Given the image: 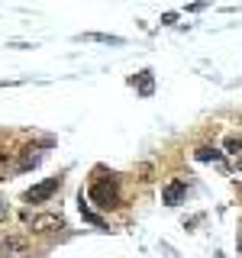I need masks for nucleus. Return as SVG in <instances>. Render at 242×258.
I'll use <instances>...</instances> for the list:
<instances>
[{
  "instance_id": "9",
  "label": "nucleus",
  "mask_w": 242,
  "mask_h": 258,
  "mask_svg": "<svg viewBox=\"0 0 242 258\" xmlns=\"http://www.w3.org/2000/svg\"><path fill=\"white\" fill-rule=\"evenodd\" d=\"M39 165V155H23V161H20V168L26 171V168H36Z\"/></svg>"
},
{
  "instance_id": "1",
  "label": "nucleus",
  "mask_w": 242,
  "mask_h": 258,
  "mask_svg": "<svg viewBox=\"0 0 242 258\" xmlns=\"http://www.w3.org/2000/svg\"><path fill=\"white\" fill-rule=\"evenodd\" d=\"M58 187H62V177H48V181H42V184H36V187L26 190V200L29 204H45L52 194H58Z\"/></svg>"
},
{
  "instance_id": "15",
  "label": "nucleus",
  "mask_w": 242,
  "mask_h": 258,
  "mask_svg": "<svg viewBox=\"0 0 242 258\" xmlns=\"http://www.w3.org/2000/svg\"><path fill=\"white\" fill-rule=\"evenodd\" d=\"M216 258H226V255H216Z\"/></svg>"
},
{
  "instance_id": "4",
  "label": "nucleus",
  "mask_w": 242,
  "mask_h": 258,
  "mask_svg": "<svg viewBox=\"0 0 242 258\" xmlns=\"http://www.w3.org/2000/svg\"><path fill=\"white\" fill-rule=\"evenodd\" d=\"M184 194H188V187H184L181 181H171V184L165 187V204H168V207H177Z\"/></svg>"
},
{
  "instance_id": "10",
  "label": "nucleus",
  "mask_w": 242,
  "mask_h": 258,
  "mask_svg": "<svg viewBox=\"0 0 242 258\" xmlns=\"http://www.w3.org/2000/svg\"><path fill=\"white\" fill-rule=\"evenodd\" d=\"M4 252H23V242H20V239H10V242H4Z\"/></svg>"
},
{
  "instance_id": "6",
  "label": "nucleus",
  "mask_w": 242,
  "mask_h": 258,
  "mask_svg": "<svg viewBox=\"0 0 242 258\" xmlns=\"http://www.w3.org/2000/svg\"><path fill=\"white\" fill-rule=\"evenodd\" d=\"M139 94L142 97L152 94V71H142V75H139Z\"/></svg>"
},
{
  "instance_id": "11",
  "label": "nucleus",
  "mask_w": 242,
  "mask_h": 258,
  "mask_svg": "<svg viewBox=\"0 0 242 258\" xmlns=\"http://www.w3.org/2000/svg\"><path fill=\"white\" fill-rule=\"evenodd\" d=\"M226 149H242V139H229V142H226Z\"/></svg>"
},
{
  "instance_id": "3",
  "label": "nucleus",
  "mask_w": 242,
  "mask_h": 258,
  "mask_svg": "<svg viewBox=\"0 0 242 258\" xmlns=\"http://www.w3.org/2000/svg\"><path fill=\"white\" fill-rule=\"evenodd\" d=\"M91 200L97 207H113V204H116V184H107V181L94 184V187H91Z\"/></svg>"
},
{
  "instance_id": "12",
  "label": "nucleus",
  "mask_w": 242,
  "mask_h": 258,
  "mask_svg": "<svg viewBox=\"0 0 242 258\" xmlns=\"http://www.w3.org/2000/svg\"><path fill=\"white\" fill-rule=\"evenodd\" d=\"M4 220H7V204L0 200V223H4Z\"/></svg>"
},
{
  "instance_id": "5",
  "label": "nucleus",
  "mask_w": 242,
  "mask_h": 258,
  "mask_svg": "<svg viewBox=\"0 0 242 258\" xmlns=\"http://www.w3.org/2000/svg\"><path fill=\"white\" fill-rule=\"evenodd\" d=\"M84 39H91V42H110V45H119V42H123L119 36H100V32H87Z\"/></svg>"
},
{
  "instance_id": "14",
  "label": "nucleus",
  "mask_w": 242,
  "mask_h": 258,
  "mask_svg": "<svg viewBox=\"0 0 242 258\" xmlns=\"http://www.w3.org/2000/svg\"><path fill=\"white\" fill-rule=\"evenodd\" d=\"M239 171H242V158H239Z\"/></svg>"
},
{
  "instance_id": "2",
  "label": "nucleus",
  "mask_w": 242,
  "mask_h": 258,
  "mask_svg": "<svg viewBox=\"0 0 242 258\" xmlns=\"http://www.w3.org/2000/svg\"><path fill=\"white\" fill-rule=\"evenodd\" d=\"M29 229L32 232H55V229H65V220L55 213H39V216H29Z\"/></svg>"
},
{
  "instance_id": "8",
  "label": "nucleus",
  "mask_w": 242,
  "mask_h": 258,
  "mask_svg": "<svg viewBox=\"0 0 242 258\" xmlns=\"http://www.w3.org/2000/svg\"><path fill=\"white\" fill-rule=\"evenodd\" d=\"M81 216H84V220H87V223H94V226H100V229H103V226H107V223H103V220H100V216H97V213H94V210H87L84 204H81Z\"/></svg>"
},
{
  "instance_id": "7",
  "label": "nucleus",
  "mask_w": 242,
  "mask_h": 258,
  "mask_svg": "<svg viewBox=\"0 0 242 258\" xmlns=\"http://www.w3.org/2000/svg\"><path fill=\"white\" fill-rule=\"evenodd\" d=\"M197 158L200 161H223V155L216 149H197Z\"/></svg>"
},
{
  "instance_id": "13",
  "label": "nucleus",
  "mask_w": 242,
  "mask_h": 258,
  "mask_svg": "<svg viewBox=\"0 0 242 258\" xmlns=\"http://www.w3.org/2000/svg\"><path fill=\"white\" fill-rule=\"evenodd\" d=\"M239 252H242V232H239Z\"/></svg>"
}]
</instances>
